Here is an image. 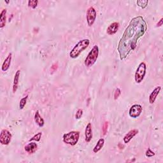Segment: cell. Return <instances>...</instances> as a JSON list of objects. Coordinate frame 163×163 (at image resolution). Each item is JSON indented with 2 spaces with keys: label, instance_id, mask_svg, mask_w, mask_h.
<instances>
[{
  "label": "cell",
  "instance_id": "cell-15",
  "mask_svg": "<svg viewBox=\"0 0 163 163\" xmlns=\"http://www.w3.org/2000/svg\"><path fill=\"white\" fill-rule=\"evenodd\" d=\"M21 76V70H17L15 74L14 79V84H13V88H12V91L13 92L15 93L18 89V83H19V78Z\"/></svg>",
  "mask_w": 163,
  "mask_h": 163
},
{
  "label": "cell",
  "instance_id": "cell-4",
  "mask_svg": "<svg viewBox=\"0 0 163 163\" xmlns=\"http://www.w3.org/2000/svg\"><path fill=\"white\" fill-rule=\"evenodd\" d=\"M80 138V132L79 131H70L68 133H65L62 136V141L66 144L75 146L77 145L79 140Z\"/></svg>",
  "mask_w": 163,
  "mask_h": 163
},
{
  "label": "cell",
  "instance_id": "cell-29",
  "mask_svg": "<svg viewBox=\"0 0 163 163\" xmlns=\"http://www.w3.org/2000/svg\"><path fill=\"white\" fill-rule=\"evenodd\" d=\"M5 3H9L10 2H9V1H5Z\"/></svg>",
  "mask_w": 163,
  "mask_h": 163
},
{
  "label": "cell",
  "instance_id": "cell-26",
  "mask_svg": "<svg viewBox=\"0 0 163 163\" xmlns=\"http://www.w3.org/2000/svg\"><path fill=\"white\" fill-rule=\"evenodd\" d=\"M83 115V110L82 109H78L75 114V118L76 119H80Z\"/></svg>",
  "mask_w": 163,
  "mask_h": 163
},
{
  "label": "cell",
  "instance_id": "cell-5",
  "mask_svg": "<svg viewBox=\"0 0 163 163\" xmlns=\"http://www.w3.org/2000/svg\"><path fill=\"white\" fill-rule=\"evenodd\" d=\"M146 70H147L146 64L144 62H141L139 65V66H138L135 74V80L136 83L140 84L142 82L145 76Z\"/></svg>",
  "mask_w": 163,
  "mask_h": 163
},
{
  "label": "cell",
  "instance_id": "cell-14",
  "mask_svg": "<svg viewBox=\"0 0 163 163\" xmlns=\"http://www.w3.org/2000/svg\"><path fill=\"white\" fill-rule=\"evenodd\" d=\"M12 53H9L8 56L7 57L3 62V63L2 66V70L3 72H7L11 65V61H12Z\"/></svg>",
  "mask_w": 163,
  "mask_h": 163
},
{
  "label": "cell",
  "instance_id": "cell-24",
  "mask_svg": "<svg viewBox=\"0 0 163 163\" xmlns=\"http://www.w3.org/2000/svg\"><path fill=\"white\" fill-rule=\"evenodd\" d=\"M145 155H146V157H147V158H152V157L155 155V153L152 151L151 149L148 148L145 152Z\"/></svg>",
  "mask_w": 163,
  "mask_h": 163
},
{
  "label": "cell",
  "instance_id": "cell-11",
  "mask_svg": "<svg viewBox=\"0 0 163 163\" xmlns=\"http://www.w3.org/2000/svg\"><path fill=\"white\" fill-rule=\"evenodd\" d=\"M161 90V87L158 86L156 87L153 90V91L150 94L149 96V103L150 104H153L155 101V100L157 99V97L158 96Z\"/></svg>",
  "mask_w": 163,
  "mask_h": 163
},
{
  "label": "cell",
  "instance_id": "cell-8",
  "mask_svg": "<svg viewBox=\"0 0 163 163\" xmlns=\"http://www.w3.org/2000/svg\"><path fill=\"white\" fill-rule=\"evenodd\" d=\"M12 140V134L7 129H3L0 135V143L2 145H7Z\"/></svg>",
  "mask_w": 163,
  "mask_h": 163
},
{
  "label": "cell",
  "instance_id": "cell-6",
  "mask_svg": "<svg viewBox=\"0 0 163 163\" xmlns=\"http://www.w3.org/2000/svg\"><path fill=\"white\" fill-rule=\"evenodd\" d=\"M97 17L96 11L95 8L91 7L87 10L86 14V18H87V22L89 27H91L95 23Z\"/></svg>",
  "mask_w": 163,
  "mask_h": 163
},
{
  "label": "cell",
  "instance_id": "cell-16",
  "mask_svg": "<svg viewBox=\"0 0 163 163\" xmlns=\"http://www.w3.org/2000/svg\"><path fill=\"white\" fill-rule=\"evenodd\" d=\"M35 121L38 126L40 128L43 127V126H44V124H45L44 120H43V118L40 115L38 110H37L35 114Z\"/></svg>",
  "mask_w": 163,
  "mask_h": 163
},
{
  "label": "cell",
  "instance_id": "cell-13",
  "mask_svg": "<svg viewBox=\"0 0 163 163\" xmlns=\"http://www.w3.org/2000/svg\"><path fill=\"white\" fill-rule=\"evenodd\" d=\"M38 148V145L35 142H31L29 143L27 145L25 146L24 150L25 151L28 152L29 154H34L37 150Z\"/></svg>",
  "mask_w": 163,
  "mask_h": 163
},
{
  "label": "cell",
  "instance_id": "cell-21",
  "mask_svg": "<svg viewBox=\"0 0 163 163\" xmlns=\"http://www.w3.org/2000/svg\"><path fill=\"white\" fill-rule=\"evenodd\" d=\"M38 4V0H29L28 2L29 7L32 8L33 9H35L37 7Z\"/></svg>",
  "mask_w": 163,
  "mask_h": 163
},
{
  "label": "cell",
  "instance_id": "cell-2",
  "mask_svg": "<svg viewBox=\"0 0 163 163\" xmlns=\"http://www.w3.org/2000/svg\"><path fill=\"white\" fill-rule=\"evenodd\" d=\"M90 44V40L89 39H84L79 41L72 50L70 53V58L72 59H76L80 55V54L84 51L89 47Z\"/></svg>",
  "mask_w": 163,
  "mask_h": 163
},
{
  "label": "cell",
  "instance_id": "cell-25",
  "mask_svg": "<svg viewBox=\"0 0 163 163\" xmlns=\"http://www.w3.org/2000/svg\"><path fill=\"white\" fill-rule=\"evenodd\" d=\"M121 89H119V88L116 89L115 91V92H114V99L115 100H117L118 98V97L121 96Z\"/></svg>",
  "mask_w": 163,
  "mask_h": 163
},
{
  "label": "cell",
  "instance_id": "cell-7",
  "mask_svg": "<svg viewBox=\"0 0 163 163\" xmlns=\"http://www.w3.org/2000/svg\"><path fill=\"white\" fill-rule=\"evenodd\" d=\"M142 111H143L142 106L140 105L135 104L133 105L130 108L129 110V115L131 117L136 118L140 117V115L141 114Z\"/></svg>",
  "mask_w": 163,
  "mask_h": 163
},
{
  "label": "cell",
  "instance_id": "cell-3",
  "mask_svg": "<svg viewBox=\"0 0 163 163\" xmlns=\"http://www.w3.org/2000/svg\"><path fill=\"white\" fill-rule=\"evenodd\" d=\"M99 47L98 45L94 46L91 51L87 55L84 64L87 67H91L95 64V62L97 61V59L99 56Z\"/></svg>",
  "mask_w": 163,
  "mask_h": 163
},
{
  "label": "cell",
  "instance_id": "cell-20",
  "mask_svg": "<svg viewBox=\"0 0 163 163\" xmlns=\"http://www.w3.org/2000/svg\"><path fill=\"white\" fill-rule=\"evenodd\" d=\"M28 98V96H25V97L22 98L21 99L20 103H19V108H20L21 110L24 109V108L25 107V106H26V103H27Z\"/></svg>",
  "mask_w": 163,
  "mask_h": 163
},
{
  "label": "cell",
  "instance_id": "cell-9",
  "mask_svg": "<svg viewBox=\"0 0 163 163\" xmlns=\"http://www.w3.org/2000/svg\"><path fill=\"white\" fill-rule=\"evenodd\" d=\"M138 132H139V131L136 129H134L129 131V132L124 136V139H123L124 142L125 143H128L136 135H138Z\"/></svg>",
  "mask_w": 163,
  "mask_h": 163
},
{
  "label": "cell",
  "instance_id": "cell-17",
  "mask_svg": "<svg viewBox=\"0 0 163 163\" xmlns=\"http://www.w3.org/2000/svg\"><path fill=\"white\" fill-rule=\"evenodd\" d=\"M7 10L3 9L0 14V28H3L6 25V20H7Z\"/></svg>",
  "mask_w": 163,
  "mask_h": 163
},
{
  "label": "cell",
  "instance_id": "cell-23",
  "mask_svg": "<svg viewBox=\"0 0 163 163\" xmlns=\"http://www.w3.org/2000/svg\"><path fill=\"white\" fill-rule=\"evenodd\" d=\"M108 128V122H105V123L103 124V128H102V131H103V135H106V133H107Z\"/></svg>",
  "mask_w": 163,
  "mask_h": 163
},
{
  "label": "cell",
  "instance_id": "cell-27",
  "mask_svg": "<svg viewBox=\"0 0 163 163\" xmlns=\"http://www.w3.org/2000/svg\"><path fill=\"white\" fill-rule=\"evenodd\" d=\"M58 63H55V64H54V65L51 66V70L52 72H55L56 70H58Z\"/></svg>",
  "mask_w": 163,
  "mask_h": 163
},
{
  "label": "cell",
  "instance_id": "cell-18",
  "mask_svg": "<svg viewBox=\"0 0 163 163\" xmlns=\"http://www.w3.org/2000/svg\"><path fill=\"white\" fill-rule=\"evenodd\" d=\"M104 144H105V140L103 138H100L98 141L96 146L94 147L93 152L94 153H98L99 151H100V150H101L102 149V148L103 147Z\"/></svg>",
  "mask_w": 163,
  "mask_h": 163
},
{
  "label": "cell",
  "instance_id": "cell-22",
  "mask_svg": "<svg viewBox=\"0 0 163 163\" xmlns=\"http://www.w3.org/2000/svg\"><path fill=\"white\" fill-rule=\"evenodd\" d=\"M42 136V133H38L33 136L29 140V141H40L41 140V138Z\"/></svg>",
  "mask_w": 163,
  "mask_h": 163
},
{
  "label": "cell",
  "instance_id": "cell-10",
  "mask_svg": "<svg viewBox=\"0 0 163 163\" xmlns=\"http://www.w3.org/2000/svg\"><path fill=\"white\" fill-rule=\"evenodd\" d=\"M119 28V23L117 22H114L110 24L106 29V33L108 35H113L115 34Z\"/></svg>",
  "mask_w": 163,
  "mask_h": 163
},
{
  "label": "cell",
  "instance_id": "cell-28",
  "mask_svg": "<svg viewBox=\"0 0 163 163\" xmlns=\"http://www.w3.org/2000/svg\"><path fill=\"white\" fill-rule=\"evenodd\" d=\"M162 24H163V18H161L160 21L158 22V24H157V27H161V26H162Z\"/></svg>",
  "mask_w": 163,
  "mask_h": 163
},
{
  "label": "cell",
  "instance_id": "cell-1",
  "mask_svg": "<svg viewBox=\"0 0 163 163\" xmlns=\"http://www.w3.org/2000/svg\"><path fill=\"white\" fill-rule=\"evenodd\" d=\"M147 30V24L142 16L133 18L119 41L117 51L121 61L126 59L136 47L137 42Z\"/></svg>",
  "mask_w": 163,
  "mask_h": 163
},
{
  "label": "cell",
  "instance_id": "cell-12",
  "mask_svg": "<svg viewBox=\"0 0 163 163\" xmlns=\"http://www.w3.org/2000/svg\"><path fill=\"white\" fill-rule=\"evenodd\" d=\"M92 138V126L91 123H88L85 130V140L87 143H89L91 141Z\"/></svg>",
  "mask_w": 163,
  "mask_h": 163
},
{
  "label": "cell",
  "instance_id": "cell-19",
  "mask_svg": "<svg viewBox=\"0 0 163 163\" xmlns=\"http://www.w3.org/2000/svg\"><path fill=\"white\" fill-rule=\"evenodd\" d=\"M136 3L138 7H140L141 8H145L148 3V0H138V1L136 2Z\"/></svg>",
  "mask_w": 163,
  "mask_h": 163
}]
</instances>
